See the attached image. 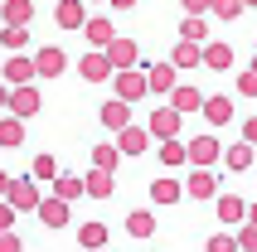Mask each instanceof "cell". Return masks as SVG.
<instances>
[{
  "label": "cell",
  "instance_id": "cell-1",
  "mask_svg": "<svg viewBox=\"0 0 257 252\" xmlns=\"http://www.w3.org/2000/svg\"><path fill=\"white\" fill-rule=\"evenodd\" d=\"M116 87H121V97H136V92H141V78H136V73H121V78H116Z\"/></svg>",
  "mask_w": 257,
  "mask_h": 252
},
{
  "label": "cell",
  "instance_id": "cell-2",
  "mask_svg": "<svg viewBox=\"0 0 257 252\" xmlns=\"http://www.w3.org/2000/svg\"><path fill=\"white\" fill-rule=\"evenodd\" d=\"M83 242H87V247H102V242H107V228H102V223H87L83 228Z\"/></svg>",
  "mask_w": 257,
  "mask_h": 252
},
{
  "label": "cell",
  "instance_id": "cell-3",
  "mask_svg": "<svg viewBox=\"0 0 257 252\" xmlns=\"http://www.w3.org/2000/svg\"><path fill=\"white\" fill-rule=\"evenodd\" d=\"M10 199L20 209H29V204H34V189H29V184H10Z\"/></svg>",
  "mask_w": 257,
  "mask_h": 252
},
{
  "label": "cell",
  "instance_id": "cell-4",
  "mask_svg": "<svg viewBox=\"0 0 257 252\" xmlns=\"http://www.w3.org/2000/svg\"><path fill=\"white\" fill-rule=\"evenodd\" d=\"M44 223H63V218H68V209H63V204H44Z\"/></svg>",
  "mask_w": 257,
  "mask_h": 252
},
{
  "label": "cell",
  "instance_id": "cell-5",
  "mask_svg": "<svg viewBox=\"0 0 257 252\" xmlns=\"http://www.w3.org/2000/svg\"><path fill=\"white\" fill-rule=\"evenodd\" d=\"M156 131H160V136H170V131H175V112H160L156 116Z\"/></svg>",
  "mask_w": 257,
  "mask_h": 252
},
{
  "label": "cell",
  "instance_id": "cell-6",
  "mask_svg": "<svg viewBox=\"0 0 257 252\" xmlns=\"http://www.w3.org/2000/svg\"><path fill=\"white\" fill-rule=\"evenodd\" d=\"M83 73H87V78H102V73H107V63H102V58H87Z\"/></svg>",
  "mask_w": 257,
  "mask_h": 252
},
{
  "label": "cell",
  "instance_id": "cell-7",
  "mask_svg": "<svg viewBox=\"0 0 257 252\" xmlns=\"http://www.w3.org/2000/svg\"><path fill=\"white\" fill-rule=\"evenodd\" d=\"M175 194H180V189H175V184H156V199H160V204H170Z\"/></svg>",
  "mask_w": 257,
  "mask_h": 252
},
{
  "label": "cell",
  "instance_id": "cell-8",
  "mask_svg": "<svg viewBox=\"0 0 257 252\" xmlns=\"http://www.w3.org/2000/svg\"><path fill=\"white\" fill-rule=\"evenodd\" d=\"M0 141H5V146H15V141H20V126H15V121H10V126H0Z\"/></svg>",
  "mask_w": 257,
  "mask_h": 252
},
{
  "label": "cell",
  "instance_id": "cell-9",
  "mask_svg": "<svg viewBox=\"0 0 257 252\" xmlns=\"http://www.w3.org/2000/svg\"><path fill=\"white\" fill-rule=\"evenodd\" d=\"M39 68H44V73H54V68H63V58H58V54H44V58H39Z\"/></svg>",
  "mask_w": 257,
  "mask_h": 252
},
{
  "label": "cell",
  "instance_id": "cell-10",
  "mask_svg": "<svg viewBox=\"0 0 257 252\" xmlns=\"http://www.w3.org/2000/svg\"><path fill=\"white\" fill-rule=\"evenodd\" d=\"M151 87H170V68H156V73H151Z\"/></svg>",
  "mask_w": 257,
  "mask_h": 252
},
{
  "label": "cell",
  "instance_id": "cell-11",
  "mask_svg": "<svg viewBox=\"0 0 257 252\" xmlns=\"http://www.w3.org/2000/svg\"><path fill=\"white\" fill-rule=\"evenodd\" d=\"M126 121V107H107V126H121Z\"/></svg>",
  "mask_w": 257,
  "mask_h": 252
},
{
  "label": "cell",
  "instance_id": "cell-12",
  "mask_svg": "<svg viewBox=\"0 0 257 252\" xmlns=\"http://www.w3.org/2000/svg\"><path fill=\"white\" fill-rule=\"evenodd\" d=\"M0 252H20V242H15V238H0Z\"/></svg>",
  "mask_w": 257,
  "mask_h": 252
},
{
  "label": "cell",
  "instance_id": "cell-13",
  "mask_svg": "<svg viewBox=\"0 0 257 252\" xmlns=\"http://www.w3.org/2000/svg\"><path fill=\"white\" fill-rule=\"evenodd\" d=\"M189 5H194V10H204V5H209V0H189Z\"/></svg>",
  "mask_w": 257,
  "mask_h": 252
},
{
  "label": "cell",
  "instance_id": "cell-14",
  "mask_svg": "<svg viewBox=\"0 0 257 252\" xmlns=\"http://www.w3.org/2000/svg\"><path fill=\"white\" fill-rule=\"evenodd\" d=\"M0 189H10V184H5V175H0Z\"/></svg>",
  "mask_w": 257,
  "mask_h": 252
}]
</instances>
